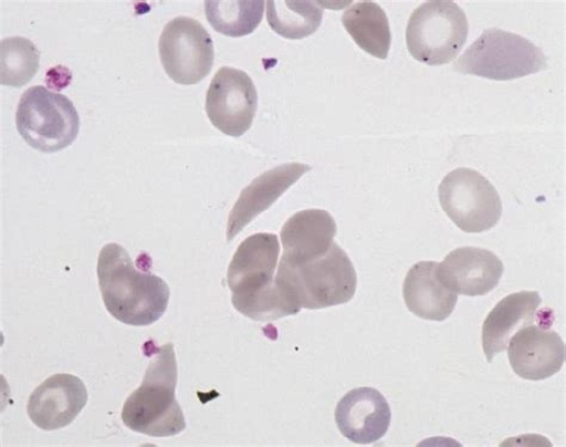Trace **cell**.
Wrapping results in <instances>:
<instances>
[{"mask_svg": "<svg viewBox=\"0 0 566 447\" xmlns=\"http://www.w3.org/2000/svg\"><path fill=\"white\" fill-rule=\"evenodd\" d=\"M403 295L412 314L427 321H446L458 303V293L441 280L439 263L434 261H422L411 267Z\"/></svg>", "mask_w": 566, "mask_h": 447, "instance_id": "e0dca14e", "label": "cell"}, {"mask_svg": "<svg viewBox=\"0 0 566 447\" xmlns=\"http://www.w3.org/2000/svg\"><path fill=\"white\" fill-rule=\"evenodd\" d=\"M177 362L172 344L157 350L143 384L125 402L123 422L137 434L167 438L187 428L185 414L176 399Z\"/></svg>", "mask_w": 566, "mask_h": 447, "instance_id": "7a4b0ae2", "label": "cell"}, {"mask_svg": "<svg viewBox=\"0 0 566 447\" xmlns=\"http://www.w3.org/2000/svg\"><path fill=\"white\" fill-rule=\"evenodd\" d=\"M342 23L357 46L378 59L389 56L391 29L385 11L375 2H359L349 8Z\"/></svg>", "mask_w": 566, "mask_h": 447, "instance_id": "d6986e66", "label": "cell"}, {"mask_svg": "<svg viewBox=\"0 0 566 447\" xmlns=\"http://www.w3.org/2000/svg\"><path fill=\"white\" fill-rule=\"evenodd\" d=\"M40 69V52L35 44L22 37L0 42V83L22 87L31 82Z\"/></svg>", "mask_w": 566, "mask_h": 447, "instance_id": "7402d4cb", "label": "cell"}, {"mask_svg": "<svg viewBox=\"0 0 566 447\" xmlns=\"http://www.w3.org/2000/svg\"><path fill=\"white\" fill-rule=\"evenodd\" d=\"M542 304L538 292L521 291L503 298L483 324V350L489 363L509 347L512 336L536 319Z\"/></svg>", "mask_w": 566, "mask_h": 447, "instance_id": "ac0fdd59", "label": "cell"}, {"mask_svg": "<svg viewBox=\"0 0 566 447\" xmlns=\"http://www.w3.org/2000/svg\"><path fill=\"white\" fill-rule=\"evenodd\" d=\"M337 224L324 210H305L293 215L281 230L285 254L281 260L301 266L326 254L334 245Z\"/></svg>", "mask_w": 566, "mask_h": 447, "instance_id": "2e32d148", "label": "cell"}, {"mask_svg": "<svg viewBox=\"0 0 566 447\" xmlns=\"http://www.w3.org/2000/svg\"><path fill=\"white\" fill-rule=\"evenodd\" d=\"M85 384L77 377L59 374L38 386L28 402V415L43 430L71 425L87 404Z\"/></svg>", "mask_w": 566, "mask_h": 447, "instance_id": "7c38bea8", "label": "cell"}, {"mask_svg": "<svg viewBox=\"0 0 566 447\" xmlns=\"http://www.w3.org/2000/svg\"><path fill=\"white\" fill-rule=\"evenodd\" d=\"M275 284L296 306L318 310L350 302L357 276L347 252L334 242L325 256L304 264L281 260Z\"/></svg>", "mask_w": 566, "mask_h": 447, "instance_id": "3957f363", "label": "cell"}, {"mask_svg": "<svg viewBox=\"0 0 566 447\" xmlns=\"http://www.w3.org/2000/svg\"><path fill=\"white\" fill-rule=\"evenodd\" d=\"M391 408L385 396L374 387H357L338 402L336 425L354 444L379 441L391 425Z\"/></svg>", "mask_w": 566, "mask_h": 447, "instance_id": "4fadbf2b", "label": "cell"}, {"mask_svg": "<svg viewBox=\"0 0 566 447\" xmlns=\"http://www.w3.org/2000/svg\"><path fill=\"white\" fill-rule=\"evenodd\" d=\"M310 170L307 164L287 163L255 178L243 189L232 208L228 222V242H232L253 219L274 205Z\"/></svg>", "mask_w": 566, "mask_h": 447, "instance_id": "9a60e30c", "label": "cell"}, {"mask_svg": "<svg viewBox=\"0 0 566 447\" xmlns=\"http://www.w3.org/2000/svg\"><path fill=\"white\" fill-rule=\"evenodd\" d=\"M158 49L164 70L177 84H198L212 71L213 39L197 20L185 17L171 20L164 27Z\"/></svg>", "mask_w": 566, "mask_h": 447, "instance_id": "ba28073f", "label": "cell"}, {"mask_svg": "<svg viewBox=\"0 0 566 447\" xmlns=\"http://www.w3.org/2000/svg\"><path fill=\"white\" fill-rule=\"evenodd\" d=\"M266 20L273 31L290 40H302L318 31L323 10L308 0H268Z\"/></svg>", "mask_w": 566, "mask_h": 447, "instance_id": "ffe728a7", "label": "cell"}, {"mask_svg": "<svg viewBox=\"0 0 566 447\" xmlns=\"http://www.w3.org/2000/svg\"><path fill=\"white\" fill-rule=\"evenodd\" d=\"M469 37L467 13L449 0H433L413 10L407 27V46L417 62L450 64Z\"/></svg>", "mask_w": 566, "mask_h": 447, "instance_id": "5b68a950", "label": "cell"}, {"mask_svg": "<svg viewBox=\"0 0 566 447\" xmlns=\"http://www.w3.org/2000/svg\"><path fill=\"white\" fill-rule=\"evenodd\" d=\"M503 262L493 251L482 248H458L439 264V276L459 294L485 295L500 284Z\"/></svg>", "mask_w": 566, "mask_h": 447, "instance_id": "5bb4252c", "label": "cell"}, {"mask_svg": "<svg viewBox=\"0 0 566 447\" xmlns=\"http://www.w3.org/2000/svg\"><path fill=\"white\" fill-rule=\"evenodd\" d=\"M259 97L248 73L220 67L206 96V112L212 125L227 136L240 138L252 126Z\"/></svg>", "mask_w": 566, "mask_h": 447, "instance_id": "9c48e42d", "label": "cell"}, {"mask_svg": "<svg viewBox=\"0 0 566 447\" xmlns=\"http://www.w3.org/2000/svg\"><path fill=\"white\" fill-rule=\"evenodd\" d=\"M279 256L280 242L273 233L252 235L238 247L228 272L232 304L274 288Z\"/></svg>", "mask_w": 566, "mask_h": 447, "instance_id": "30bf717a", "label": "cell"}, {"mask_svg": "<svg viewBox=\"0 0 566 447\" xmlns=\"http://www.w3.org/2000/svg\"><path fill=\"white\" fill-rule=\"evenodd\" d=\"M17 126L21 137L35 150L57 153L76 141L81 118L69 97L36 85L28 89L20 100Z\"/></svg>", "mask_w": 566, "mask_h": 447, "instance_id": "8992f818", "label": "cell"}, {"mask_svg": "<svg viewBox=\"0 0 566 447\" xmlns=\"http://www.w3.org/2000/svg\"><path fill=\"white\" fill-rule=\"evenodd\" d=\"M442 210L467 233H482L497 226L502 201L496 188L481 173L459 168L439 187Z\"/></svg>", "mask_w": 566, "mask_h": 447, "instance_id": "52a82bcc", "label": "cell"}, {"mask_svg": "<svg viewBox=\"0 0 566 447\" xmlns=\"http://www.w3.org/2000/svg\"><path fill=\"white\" fill-rule=\"evenodd\" d=\"M547 67L544 52L530 40L489 29L458 59L454 70L491 81H513Z\"/></svg>", "mask_w": 566, "mask_h": 447, "instance_id": "277c9868", "label": "cell"}, {"mask_svg": "<svg viewBox=\"0 0 566 447\" xmlns=\"http://www.w3.org/2000/svg\"><path fill=\"white\" fill-rule=\"evenodd\" d=\"M510 363L515 374L527 381H544L555 376L565 363V344L560 335L531 323L511 339Z\"/></svg>", "mask_w": 566, "mask_h": 447, "instance_id": "8fae6325", "label": "cell"}, {"mask_svg": "<svg viewBox=\"0 0 566 447\" xmlns=\"http://www.w3.org/2000/svg\"><path fill=\"white\" fill-rule=\"evenodd\" d=\"M264 4L263 0H206V18L218 33L242 38L256 31Z\"/></svg>", "mask_w": 566, "mask_h": 447, "instance_id": "44dd1931", "label": "cell"}, {"mask_svg": "<svg viewBox=\"0 0 566 447\" xmlns=\"http://www.w3.org/2000/svg\"><path fill=\"white\" fill-rule=\"evenodd\" d=\"M97 274L104 305L118 322L147 326L166 314L170 301L167 282L137 270L122 246L109 243L102 248Z\"/></svg>", "mask_w": 566, "mask_h": 447, "instance_id": "6da1fadb", "label": "cell"}]
</instances>
